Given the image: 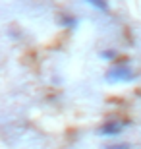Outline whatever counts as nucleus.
<instances>
[{"label":"nucleus","mask_w":141,"mask_h":149,"mask_svg":"<svg viewBox=\"0 0 141 149\" xmlns=\"http://www.w3.org/2000/svg\"><path fill=\"white\" fill-rule=\"evenodd\" d=\"M104 77L110 83H130V81H135L137 74L133 72V68L128 62H124V64H114L108 72L104 74Z\"/></svg>","instance_id":"1"},{"label":"nucleus","mask_w":141,"mask_h":149,"mask_svg":"<svg viewBox=\"0 0 141 149\" xmlns=\"http://www.w3.org/2000/svg\"><path fill=\"white\" fill-rule=\"evenodd\" d=\"M126 128H128V124L124 120H106L97 128V134L103 136V138H116V136H120L124 132Z\"/></svg>","instance_id":"2"},{"label":"nucleus","mask_w":141,"mask_h":149,"mask_svg":"<svg viewBox=\"0 0 141 149\" xmlns=\"http://www.w3.org/2000/svg\"><path fill=\"white\" fill-rule=\"evenodd\" d=\"M85 4H89V6H93L95 10H99V12H108V0H83Z\"/></svg>","instance_id":"3"},{"label":"nucleus","mask_w":141,"mask_h":149,"mask_svg":"<svg viewBox=\"0 0 141 149\" xmlns=\"http://www.w3.org/2000/svg\"><path fill=\"white\" fill-rule=\"evenodd\" d=\"M99 56H101L103 60L114 62V60H116V56H118V52H116L114 49H104V50H101V52H99Z\"/></svg>","instance_id":"4"},{"label":"nucleus","mask_w":141,"mask_h":149,"mask_svg":"<svg viewBox=\"0 0 141 149\" xmlns=\"http://www.w3.org/2000/svg\"><path fill=\"white\" fill-rule=\"evenodd\" d=\"M60 25H62V27L72 29V27H76V25H77V19H76V17H72V16H62V19H60Z\"/></svg>","instance_id":"5"},{"label":"nucleus","mask_w":141,"mask_h":149,"mask_svg":"<svg viewBox=\"0 0 141 149\" xmlns=\"http://www.w3.org/2000/svg\"><path fill=\"white\" fill-rule=\"evenodd\" d=\"M103 149H131L128 141H114V143H106Z\"/></svg>","instance_id":"6"}]
</instances>
